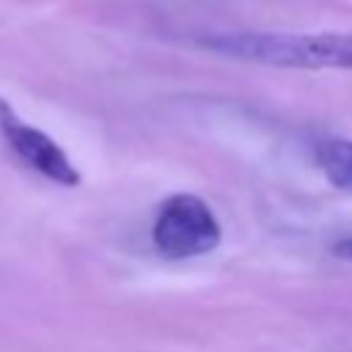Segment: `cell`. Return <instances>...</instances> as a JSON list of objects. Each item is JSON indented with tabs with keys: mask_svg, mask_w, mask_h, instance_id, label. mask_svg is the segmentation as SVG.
<instances>
[{
	"mask_svg": "<svg viewBox=\"0 0 352 352\" xmlns=\"http://www.w3.org/2000/svg\"><path fill=\"white\" fill-rule=\"evenodd\" d=\"M198 44L217 55L278 69L352 72V33H214Z\"/></svg>",
	"mask_w": 352,
	"mask_h": 352,
	"instance_id": "obj_1",
	"label": "cell"
},
{
	"mask_svg": "<svg viewBox=\"0 0 352 352\" xmlns=\"http://www.w3.org/2000/svg\"><path fill=\"white\" fill-rule=\"evenodd\" d=\"M223 239V226L212 206L192 195L176 192L165 198L154 214L151 242L165 258H195L212 253Z\"/></svg>",
	"mask_w": 352,
	"mask_h": 352,
	"instance_id": "obj_2",
	"label": "cell"
},
{
	"mask_svg": "<svg viewBox=\"0 0 352 352\" xmlns=\"http://www.w3.org/2000/svg\"><path fill=\"white\" fill-rule=\"evenodd\" d=\"M0 135L6 146L14 151L19 162H25L30 170L41 173L47 182L60 187H77L80 170L72 165L69 154L38 126H30L19 113L11 107L8 99L0 96Z\"/></svg>",
	"mask_w": 352,
	"mask_h": 352,
	"instance_id": "obj_3",
	"label": "cell"
},
{
	"mask_svg": "<svg viewBox=\"0 0 352 352\" xmlns=\"http://www.w3.org/2000/svg\"><path fill=\"white\" fill-rule=\"evenodd\" d=\"M314 160L324 179L336 190H352V138L344 135H319L314 143Z\"/></svg>",
	"mask_w": 352,
	"mask_h": 352,
	"instance_id": "obj_4",
	"label": "cell"
},
{
	"mask_svg": "<svg viewBox=\"0 0 352 352\" xmlns=\"http://www.w3.org/2000/svg\"><path fill=\"white\" fill-rule=\"evenodd\" d=\"M333 253H336L338 258H346V261H352V236H344V239H338V242L333 245Z\"/></svg>",
	"mask_w": 352,
	"mask_h": 352,
	"instance_id": "obj_5",
	"label": "cell"
}]
</instances>
